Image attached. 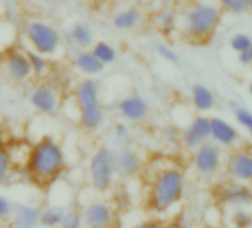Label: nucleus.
Segmentation results:
<instances>
[{"mask_svg": "<svg viewBox=\"0 0 252 228\" xmlns=\"http://www.w3.org/2000/svg\"><path fill=\"white\" fill-rule=\"evenodd\" d=\"M66 171V153L62 143L44 136L31 144L24 172L28 180L38 187H49Z\"/></svg>", "mask_w": 252, "mask_h": 228, "instance_id": "obj_1", "label": "nucleus"}, {"mask_svg": "<svg viewBox=\"0 0 252 228\" xmlns=\"http://www.w3.org/2000/svg\"><path fill=\"white\" fill-rule=\"evenodd\" d=\"M186 190L188 177L180 167L170 165L161 168L151 180L146 195V206L157 215H165L183 202Z\"/></svg>", "mask_w": 252, "mask_h": 228, "instance_id": "obj_2", "label": "nucleus"}, {"mask_svg": "<svg viewBox=\"0 0 252 228\" xmlns=\"http://www.w3.org/2000/svg\"><path fill=\"white\" fill-rule=\"evenodd\" d=\"M223 10L211 1H192L185 9L180 24L182 31L190 41L205 43L214 37L223 21Z\"/></svg>", "mask_w": 252, "mask_h": 228, "instance_id": "obj_3", "label": "nucleus"}, {"mask_svg": "<svg viewBox=\"0 0 252 228\" xmlns=\"http://www.w3.org/2000/svg\"><path fill=\"white\" fill-rule=\"evenodd\" d=\"M74 103L77 119L83 130L94 133L105 124L106 109L102 103L100 86L96 78H83L78 81L74 90Z\"/></svg>", "mask_w": 252, "mask_h": 228, "instance_id": "obj_4", "label": "nucleus"}, {"mask_svg": "<svg viewBox=\"0 0 252 228\" xmlns=\"http://www.w3.org/2000/svg\"><path fill=\"white\" fill-rule=\"evenodd\" d=\"M117 178L115 150L109 146L94 149L87 161V181L92 190L100 195L108 193L115 186Z\"/></svg>", "mask_w": 252, "mask_h": 228, "instance_id": "obj_5", "label": "nucleus"}, {"mask_svg": "<svg viewBox=\"0 0 252 228\" xmlns=\"http://www.w3.org/2000/svg\"><path fill=\"white\" fill-rule=\"evenodd\" d=\"M24 38L28 44L27 50L53 57L62 49V35L58 28L44 19H30L24 24Z\"/></svg>", "mask_w": 252, "mask_h": 228, "instance_id": "obj_6", "label": "nucleus"}, {"mask_svg": "<svg viewBox=\"0 0 252 228\" xmlns=\"http://www.w3.org/2000/svg\"><path fill=\"white\" fill-rule=\"evenodd\" d=\"M224 150L211 140L190 152L192 170L204 181L213 180L224 168Z\"/></svg>", "mask_w": 252, "mask_h": 228, "instance_id": "obj_7", "label": "nucleus"}, {"mask_svg": "<svg viewBox=\"0 0 252 228\" xmlns=\"http://www.w3.org/2000/svg\"><path fill=\"white\" fill-rule=\"evenodd\" d=\"M30 106L43 116H55L62 109V93L50 81H40L28 91Z\"/></svg>", "mask_w": 252, "mask_h": 228, "instance_id": "obj_8", "label": "nucleus"}, {"mask_svg": "<svg viewBox=\"0 0 252 228\" xmlns=\"http://www.w3.org/2000/svg\"><path fill=\"white\" fill-rule=\"evenodd\" d=\"M81 217L84 228H111L117 224V209L115 206L102 198L92 199L86 202L81 209Z\"/></svg>", "mask_w": 252, "mask_h": 228, "instance_id": "obj_9", "label": "nucleus"}, {"mask_svg": "<svg viewBox=\"0 0 252 228\" xmlns=\"http://www.w3.org/2000/svg\"><path fill=\"white\" fill-rule=\"evenodd\" d=\"M3 68L6 77L15 84H27L34 78L27 49L10 47L4 53Z\"/></svg>", "mask_w": 252, "mask_h": 228, "instance_id": "obj_10", "label": "nucleus"}, {"mask_svg": "<svg viewBox=\"0 0 252 228\" xmlns=\"http://www.w3.org/2000/svg\"><path fill=\"white\" fill-rule=\"evenodd\" d=\"M211 140V116L196 114L182 130L180 143L185 150L193 152L199 146Z\"/></svg>", "mask_w": 252, "mask_h": 228, "instance_id": "obj_11", "label": "nucleus"}, {"mask_svg": "<svg viewBox=\"0 0 252 228\" xmlns=\"http://www.w3.org/2000/svg\"><path fill=\"white\" fill-rule=\"evenodd\" d=\"M115 109L120 118L127 124H143L151 114L149 102L139 93H130L121 97Z\"/></svg>", "mask_w": 252, "mask_h": 228, "instance_id": "obj_12", "label": "nucleus"}, {"mask_svg": "<svg viewBox=\"0 0 252 228\" xmlns=\"http://www.w3.org/2000/svg\"><path fill=\"white\" fill-rule=\"evenodd\" d=\"M224 172L230 181L251 183L252 152L248 149L236 147L224 161Z\"/></svg>", "mask_w": 252, "mask_h": 228, "instance_id": "obj_13", "label": "nucleus"}, {"mask_svg": "<svg viewBox=\"0 0 252 228\" xmlns=\"http://www.w3.org/2000/svg\"><path fill=\"white\" fill-rule=\"evenodd\" d=\"M239 128L223 116H211V142L224 149H236L241 143Z\"/></svg>", "mask_w": 252, "mask_h": 228, "instance_id": "obj_14", "label": "nucleus"}, {"mask_svg": "<svg viewBox=\"0 0 252 228\" xmlns=\"http://www.w3.org/2000/svg\"><path fill=\"white\" fill-rule=\"evenodd\" d=\"M220 200L224 206L230 209L238 208H251L252 206V184L251 183H239V181H227L220 189Z\"/></svg>", "mask_w": 252, "mask_h": 228, "instance_id": "obj_15", "label": "nucleus"}, {"mask_svg": "<svg viewBox=\"0 0 252 228\" xmlns=\"http://www.w3.org/2000/svg\"><path fill=\"white\" fill-rule=\"evenodd\" d=\"M115 167L117 175L121 180H131L136 178L143 168V161L136 149L131 146L120 147L115 150Z\"/></svg>", "mask_w": 252, "mask_h": 228, "instance_id": "obj_16", "label": "nucleus"}, {"mask_svg": "<svg viewBox=\"0 0 252 228\" xmlns=\"http://www.w3.org/2000/svg\"><path fill=\"white\" fill-rule=\"evenodd\" d=\"M66 41L75 50H90L96 41L94 31L90 24L84 21H75L66 29Z\"/></svg>", "mask_w": 252, "mask_h": 228, "instance_id": "obj_17", "label": "nucleus"}, {"mask_svg": "<svg viewBox=\"0 0 252 228\" xmlns=\"http://www.w3.org/2000/svg\"><path fill=\"white\" fill-rule=\"evenodd\" d=\"M72 66L84 78H96L105 71V65L93 55L92 50H75L72 56Z\"/></svg>", "mask_w": 252, "mask_h": 228, "instance_id": "obj_18", "label": "nucleus"}, {"mask_svg": "<svg viewBox=\"0 0 252 228\" xmlns=\"http://www.w3.org/2000/svg\"><path fill=\"white\" fill-rule=\"evenodd\" d=\"M190 103L198 114L208 115L217 106V96L204 83H193L190 87Z\"/></svg>", "mask_w": 252, "mask_h": 228, "instance_id": "obj_19", "label": "nucleus"}, {"mask_svg": "<svg viewBox=\"0 0 252 228\" xmlns=\"http://www.w3.org/2000/svg\"><path fill=\"white\" fill-rule=\"evenodd\" d=\"M7 223L9 228H40V208L32 203H19Z\"/></svg>", "mask_w": 252, "mask_h": 228, "instance_id": "obj_20", "label": "nucleus"}, {"mask_svg": "<svg viewBox=\"0 0 252 228\" xmlns=\"http://www.w3.org/2000/svg\"><path fill=\"white\" fill-rule=\"evenodd\" d=\"M142 21H143L142 10L136 6H130V7H124V9L118 10L112 16V27L117 31L130 32V31H134L136 28H139Z\"/></svg>", "mask_w": 252, "mask_h": 228, "instance_id": "obj_21", "label": "nucleus"}, {"mask_svg": "<svg viewBox=\"0 0 252 228\" xmlns=\"http://www.w3.org/2000/svg\"><path fill=\"white\" fill-rule=\"evenodd\" d=\"M180 24V15L173 6L161 7L155 15V27L164 35H173Z\"/></svg>", "mask_w": 252, "mask_h": 228, "instance_id": "obj_22", "label": "nucleus"}, {"mask_svg": "<svg viewBox=\"0 0 252 228\" xmlns=\"http://www.w3.org/2000/svg\"><path fill=\"white\" fill-rule=\"evenodd\" d=\"M68 208L59 203H47L40 208V227L41 228H59L62 218Z\"/></svg>", "mask_w": 252, "mask_h": 228, "instance_id": "obj_23", "label": "nucleus"}, {"mask_svg": "<svg viewBox=\"0 0 252 228\" xmlns=\"http://www.w3.org/2000/svg\"><path fill=\"white\" fill-rule=\"evenodd\" d=\"M93 52V55L105 65V66H109V65H114L118 59V50L114 44H111L109 41L106 40H97L94 41V44L92 46L90 49Z\"/></svg>", "mask_w": 252, "mask_h": 228, "instance_id": "obj_24", "label": "nucleus"}, {"mask_svg": "<svg viewBox=\"0 0 252 228\" xmlns=\"http://www.w3.org/2000/svg\"><path fill=\"white\" fill-rule=\"evenodd\" d=\"M27 52H28V57H30V65H31L32 77L38 78V80L46 78L50 74V69H52L50 57H47V56H44L41 53L32 52V50H27Z\"/></svg>", "mask_w": 252, "mask_h": 228, "instance_id": "obj_25", "label": "nucleus"}, {"mask_svg": "<svg viewBox=\"0 0 252 228\" xmlns=\"http://www.w3.org/2000/svg\"><path fill=\"white\" fill-rule=\"evenodd\" d=\"M15 170L7 146L0 144V186H7L12 181Z\"/></svg>", "mask_w": 252, "mask_h": 228, "instance_id": "obj_26", "label": "nucleus"}, {"mask_svg": "<svg viewBox=\"0 0 252 228\" xmlns=\"http://www.w3.org/2000/svg\"><path fill=\"white\" fill-rule=\"evenodd\" d=\"M229 106L232 108L233 111V115H235V119L236 122L239 124L241 128H244L247 131V134L252 139V112L250 109L244 108L242 105H239L238 102L232 100L229 102Z\"/></svg>", "mask_w": 252, "mask_h": 228, "instance_id": "obj_27", "label": "nucleus"}, {"mask_svg": "<svg viewBox=\"0 0 252 228\" xmlns=\"http://www.w3.org/2000/svg\"><path fill=\"white\" fill-rule=\"evenodd\" d=\"M229 221H230V227L232 228H252L251 208L232 209Z\"/></svg>", "mask_w": 252, "mask_h": 228, "instance_id": "obj_28", "label": "nucleus"}, {"mask_svg": "<svg viewBox=\"0 0 252 228\" xmlns=\"http://www.w3.org/2000/svg\"><path fill=\"white\" fill-rule=\"evenodd\" d=\"M112 137L120 147H128L133 142V131L127 122H118L114 125Z\"/></svg>", "mask_w": 252, "mask_h": 228, "instance_id": "obj_29", "label": "nucleus"}, {"mask_svg": "<svg viewBox=\"0 0 252 228\" xmlns=\"http://www.w3.org/2000/svg\"><path fill=\"white\" fill-rule=\"evenodd\" d=\"M229 47L235 55H239L252 47V35L248 32H235L229 38Z\"/></svg>", "mask_w": 252, "mask_h": 228, "instance_id": "obj_30", "label": "nucleus"}, {"mask_svg": "<svg viewBox=\"0 0 252 228\" xmlns=\"http://www.w3.org/2000/svg\"><path fill=\"white\" fill-rule=\"evenodd\" d=\"M219 7L232 16H242L250 12L248 0H219Z\"/></svg>", "mask_w": 252, "mask_h": 228, "instance_id": "obj_31", "label": "nucleus"}, {"mask_svg": "<svg viewBox=\"0 0 252 228\" xmlns=\"http://www.w3.org/2000/svg\"><path fill=\"white\" fill-rule=\"evenodd\" d=\"M59 228H84V223H83V217H81L80 209L68 208L63 218H62V223H61Z\"/></svg>", "mask_w": 252, "mask_h": 228, "instance_id": "obj_32", "label": "nucleus"}, {"mask_svg": "<svg viewBox=\"0 0 252 228\" xmlns=\"http://www.w3.org/2000/svg\"><path fill=\"white\" fill-rule=\"evenodd\" d=\"M157 55L167 63H171V65H177L180 62V56L179 53L176 52V49L173 46H170L168 43H158L157 47Z\"/></svg>", "mask_w": 252, "mask_h": 228, "instance_id": "obj_33", "label": "nucleus"}, {"mask_svg": "<svg viewBox=\"0 0 252 228\" xmlns=\"http://www.w3.org/2000/svg\"><path fill=\"white\" fill-rule=\"evenodd\" d=\"M15 202L10 196H7L6 193L0 192V224L7 223L9 218L12 217V212L15 209Z\"/></svg>", "mask_w": 252, "mask_h": 228, "instance_id": "obj_34", "label": "nucleus"}, {"mask_svg": "<svg viewBox=\"0 0 252 228\" xmlns=\"http://www.w3.org/2000/svg\"><path fill=\"white\" fill-rule=\"evenodd\" d=\"M131 228H165V224L162 220L157 217H149V218H143L137 221L136 224H133Z\"/></svg>", "mask_w": 252, "mask_h": 228, "instance_id": "obj_35", "label": "nucleus"}, {"mask_svg": "<svg viewBox=\"0 0 252 228\" xmlns=\"http://www.w3.org/2000/svg\"><path fill=\"white\" fill-rule=\"evenodd\" d=\"M162 136L167 139V142H170V143H176V142H180L182 130H179V128H177V127H174V125H167V127L162 130Z\"/></svg>", "mask_w": 252, "mask_h": 228, "instance_id": "obj_36", "label": "nucleus"}, {"mask_svg": "<svg viewBox=\"0 0 252 228\" xmlns=\"http://www.w3.org/2000/svg\"><path fill=\"white\" fill-rule=\"evenodd\" d=\"M238 56V62L244 66V68H251L252 66V47L251 49H248V50H245V52H242V53H239V55H236Z\"/></svg>", "mask_w": 252, "mask_h": 228, "instance_id": "obj_37", "label": "nucleus"}, {"mask_svg": "<svg viewBox=\"0 0 252 228\" xmlns=\"http://www.w3.org/2000/svg\"><path fill=\"white\" fill-rule=\"evenodd\" d=\"M173 228H188V223L183 218H177L173 223Z\"/></svg>", "mask_w": 252, "mask_h": 228, "instance_id": "obj_38", "label": "nucleus"}, {"mask_svg": "<svg viewBox=\"0 0 252 228\" xmlns=\"http://www.w3.org/2000/svg\"><path fill=\"white\" fill-rule=\"evenodd\" d=\"M157 4H159L161 7H164V6H173L177 0H154Z\"/></svg>", "mask_w": 252, "mask_h": 228, "instance_id": "obj_39", "label": "nucleus"}, {"mask_svg": "<svg viewBox=\"0 0 252 228\" xmlns=\"http://www.w3.org/2000/svg\"><path fill=\"white\" fill-rule=\"evenodd\" d=\"M248 91H250V96L252 97V81L248 84Z\"/></svg>", "mask_w": 252, "mask_h": 228, "instance_id": "obj_40", "label": "nucleus"}, {"mask_svg": "<svg viewBox=\"0 0 252 228\" xmlns=\"http://www.w3.org/2000/svg\"><path fill=\"white\" fill-rule=\"evenodd\" d=\"M248 9H250V12L252 13V0H248Z\"/></svg>", "mask_w": 252, "mask_h": 228, "instance_id": "obj_41", "label": "nucleus"}, {"mask_svg": "<svg viewBox=\"0 0 252 228\" xmlns=\"http://www.w3.org/2000/svg\"><path fill=\"white\" fill-rule=\"evenodd\" d=\"M111 228H123V227H121V226H117V224H115V226H112Z\"/></svg>", "mask_w": 252, "mask_h": 228, "instance_id": "obj_42", "label": "nucleus"}, {"mask_svg": "<svg viewBox=\"0 0 252 228\" xmlns=\"http://www.w3.org/2000/svg\"><path fill=\"white\" fill-rule=\"evenodd\" d=\"M251 184H252V175H251Z\"/></svg>", "mask_w": 252, "mask_h": 228, "instance_id": "obj_43", "label": "nucleus"}]
</instances>
